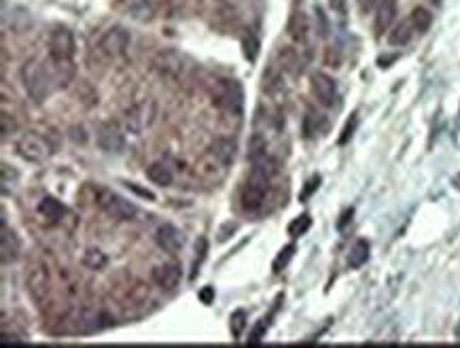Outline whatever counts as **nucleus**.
<instances>
[{
  "label": "nucleus",
  "mask_w": 460,
  "mask_h": 348,
  "mask_svg": "<svg viewBox=\"0 0 460 348\" xmlns=\"http://www.w3.org/2000/svg\"><path fill=\"white\" fill-rule=\"evenodd\" d=\"M20 77H22L26 94L36 104H43L47 100V96H49L51 83H53L51 75H49V68L38 60V57H30V60L24 62V66L20 71Z\"/></svg>",
  "instance_id": "f257e3e1"
},
{
  "label": "nucleus",
  "mask_w": 460,
  "mask_h": 348,
  "mask_svg": "<svg viewBox=\"0 0 460 348\" xmlns=\"http://www.w3.org/2000/svg\"><path fill=\"white\" fill-rule=\"evenodd\" d=\"M155 115H157L155 100H141L136 104H131L123 115V130L127 134L141 136L147 128L153 126Z\"/></svg>",
  "instance_id": "f03ea898"
},
{
  "label": "nucleus",
  "mask_w": 460,
  "mask_h": 348,
  "mask_svg": "<svg viewBox=\"0 0 460 348\" xmlns=\"http://www.w3.org/2000/svg\"><path fill=\"white\" fill-rule=\"evenodd\" d=\"M213 102L231 113V115H240L242 113V106H244V94H242V87L238 81L233 79H221L215 83L213 87Z\"/></svg>",
  "instance_id": "7ed1b4c3"
},
{
  "label": "nucleus",
  "mask_w": 460,
  "mask_h": 348,
  "mask_svg": "<svg viewBox=\"0 0 460 348\" xmlns=\"http://www.w3.org/2000/svg\"><path fill=\"white\" fill-rule=\"evenodd\" d=\"M153 68L155 73L164 79V81H170V83H178L185 79L187 75V62L185 57L172 49H164L159 51L155 57H153Z\"/></svg>",
  "instance_id": "20e7f679"
},
{
  "label": "nucleus",
  "mask_w": 460,
  "mask_h": 348,
  "mask_svg": "<svg viewBox=\"0 0 460 348\" xmlns=\"http://www.w3.org/2000/svg\"><path fill=\"white\" fill-rule=\"evenodd\" d=\"M96 204L115 221H131L138 215L136 204H131L129 200H125V198H121V196H117L108 189H98Z\"/></svg>",
  "instance_id": "39448f33"
},
{
  "label": "nucleus",
  "mask_w": 460,
  "mask_h": 348,
  "mask_svg": "<svg viewBox=\"0 0 460 348\" xmlns=\"http://www.w3.org/2000/svg\"><path fill=\"white\" fill-rule=\"evenodd\" d=\"M127 47H129V32L121 26H113L100 36L96 49L104 60H115V57L127 51Z\"/></svg>",
  "instance_id": "423d86ee"
},
{
  "label": "nucleus",
  "mask_w": 460,
  "mask_h": 348,
  "mask_svg": "<svg viewBox=\"0 0 460 348\" xmlns=\"http://www.w3.org/2000/svg\"><path fill=\"white\" fill-rule=\"evenodd\" d=\"M15 151H17V155H20L22 159H26V161H30V164H41V161H45V159L49 157L51 147H49V143H47L43 136L30 132V134H24V136L17 140Z\"/></svg>",
  "instance_id": "0eeeda50"
},
{
  "label": "nucleus",
  "mask_w": 460,
  "mask_h": 348,
  "mask_svg": "<svg viewBox=\"0 0 460 348\" xmlns=\"http://www.w3.org/2000/svg\"><path fill=\"white\" fill-rule=\"evenodd\" d=\"M310 85H312V94L316 96V100L322 106H333L338 100V85L333 81V77H329L324 73H314L310 77Z\"/></svg>",
  "instance_id": "6e6552de"
},
{
  "label": "nucleus",
  "mask_w": 460,
  "mask_h": 348,
  "mask_svg": "<svg viewBox=\"0 0 460 348\" xmlns=\"http://www.w3.org/2000/svg\"><path fill=\"white\" fill-rule=\"evenodd\" d=\"M96 138H98L100 149L106 151V153H119V151H123V147H125L123 130H121L117 124H113V122L102 124V126L98 128V132H96Z\"/></svg>",
  "instance_id": "1a4fd4ad"
},
{
  "label": "nucleus",
  "mask_w": 460,
  "mask_h": 348,
  "mask_svg": "<svg viewBox=\"0 0 460 348\" xmlns=\"http://www.w3.org/2000/svg\"><path fill=\"white\" fill-rule=\"evenodd\" d=\"M155 242L161 251L176 255L185 245V236H182V231L178 227H174L172 223H164L155 231Z\"/></svg>",
  "instance_id": "9d476101"
},
{
  "label": "nucleus",
  "mask_w": 460,
  "mask_h": 348,
  "mask_svg": "<svg viewBox=\"0 0 460 348\" xmlns=\"http://www.w3.org/2000/svg\"><path fill=\"white\" fill-rule=\"evenodd\" d=\"M227 168H229V166H225L219 157H215V155L208 151L206 155L200 157V161H197L195 172L200 174L204 181H208V183H219V181L225 179Z\"/></svg>",
  "instance_id": "9b49d317"
},
{
  "label": "nucleus",
  "mask_w": 460,
  "mask_h": 348,
  "mask_svg": "<svg viewBox=\"0 0 460 348\" xmlns=\"http://www.w3.org/2000/svg\"><path fill=\"white\" fill-rule=\"evenodd\" d=\"M28 291H30L32 300L38 302V304H43L49 298V293H51V278H49L47 268L38 266V268H34L30 272V276H28Z\"/></svg>",
  "instance_id": "f8f14e48"
},
{
  "label": "nucleus",
  "mask_w": 460,
  "mask_h": 348,
  "mask_svg": "<svg viewBox=\"0 0 460 348\" xmlns=\"http://www.w3.org/2000/svg\"><path fill=\"white\" fill-rule=\"evenodd\" d=\"M153 282L161 289V291H174L182 278V270L178 263H161L151 274Z\"/></svg>",
  "instance_id": "ddd939ff"
},
{
  "label": "nucleus",
  "mask_w": 460,
  "mask_h": 348,
  "mask_svg": "<svg viewBox=\"0 0 460 348\" xmlns=\"http://www.w3.org/2000/svg\"><path fill=\"white\" fill-rule=\"evenodd\" d=\"M20 255V240L15 236V231L7 227V223L3 221V225H0V259H3V263H11L15 261Z\"/></svg>",
  "instance_id": "4468645a"
},
{
  "label": "nucleus",
  "mask_w": 460,
  "mask_h": 348,
  "mask_svg": "<svg viewBox=\"0 0 460 348\" xmlns=\"http://www.w3.org/2000/svg\"><path fill=\"white\" fill-rule=\"evenodd\" d=\"M394 17H397V0H380L375 7V20H373V28L378 34H384L390 30Z\"/></svg>",
  "instance_id": "2eb2a0df"
},
{
  "label": "nucleus",
  "mask_w": 460,
  "mask_h": 348,
  "mask_svg": "<svg viewBox=\"0 0 460 348\" xmlns=\"http://www.w3.org/2000/svg\"><path fill=\"white\" fill-rule=\"evenodd\" d=\"M270 189H266V187H259V185H254V183H246V187L242 189V194H240V202H242V208L246 210V212H257L261 206H263V202H266V194H268Z\"/></svg>",
  "instance_id": "dca6fc26"
},
{
  "label": "nucleus",
  "mask_w": 460,
  "mask_h": 348,
  "mask_svg": "<svg viewBox=\"0 0 460 348\" xmlns=\"http://www.w3.org/2000/svg\"><path fill=\"white\" fill-rule=\"evenodd\" d=\"M289 36L299 43V45H306L308 38H310V20L303 11H293V15L289 17Z\"/></svg>",
  "instance_id": "f3484780"
},
{
  "label": "nucleus",
  "mask_w": 460,
  "mask_h": 348,
  "mask_svg": "<svg viewBox=\"0 0 460 348\" xmlns=\"http://www.w3.org/2000/svg\"><path fill=\"white\" fill-rule=\"evenodd\" d=\"M73 323H75L73 331L92 333V331L102 327V314L98 310H92V308H81L79 312H75V321Z\"/></svg>",
  "instance_id": "a211bd4d"
},
{
  "label": "nucleus",
  "mask_w": 460,
  "mask_h": 348,
  "mask_svg": "<svg viewBox=\"0 0 460 348\" xmlns=\"http://www.w3.org/2000/svg\"><path fill=\"white\" fill-rule=\"evenodd\" d=\"M127 15L131 20H136L141 24L153 22L157 15V9L153 5V0H127Z\"/></svg>",
  "instance_id": "6ab92c4d"
},
{
  "label": "nucleus",
  "mask_w": 460,
  "mask_h": 348,
  "mask_svg": "<svg viewBox=\"0 0 460 348\" xmlns=\"http://www.w3.org/2000/svg\"><path fill=\"white\" fill-rule=\"evenodd\" d=\"M414 34H416V30H414V26H412V22L408 17V20L399 22L397 26H392L388 30V43L392 47H405V45H410Z\"/></svg>",
  "instance_id": "aec40b11"
},
{
  "label": "nucleus",
  "mask_w": 460,
  "mask_h": 348,
  "mask_svg": "<svg viewBox=\"0 0 460 348\" xmlns=\"http://www.w3.org/2000/svg\"><path fill=\"white\" fill-rule=\"evenodd\" d=\"M263 89L272 98H278L280 94H285V71L280 66H270L268 73L263 75Z\"/></svg>",
  "instance_id": "412c9836"
},
{
  "label": "nucleus",
  "mask_w": 460,
  "mask_h": 348,
  "mask_svg": "<svg viewBox=\"0 0 460 348\" xmlns=\"http://www.w3.org/2000/svg\"><path fill=\"white\" fill-rule=\"evenodd\" d=\"M278 66L289 75L301 73V57L293 47H280L278 49Z\"/></svg>",
  "instance_id": "4be33fe9"
},
{
  "label": "nucleus",
  "mask_w": 460,
  "mask_h": 348,
  "mask_svg": "<svg viewBox=\"0 0 460 348\" xmlns=\"http://www.w3.org/2000/svg\"><path fill=\"white\" fill-rule=\"evenodd\" d=\"M208 151H210L215 157H219L225 166H231L233 159H236L238 145H236L233 140H229V138H217V140L208 147Z\"/></svg>",
  "instance_id": "5701e85b"
},
{
  "label": "nucleus",
  "mask_w": 460,
  "mask_h": 348,
  "mask_svg": "<svg viewBox=\"0 0 460 348\" xmlns=\"http://www.w3.org/2000/svg\"><path fill=\"white\" fill-rule=\"evenodd\" d=\"M147 179L153 183V185H159V187H170L174 177H172V170L164 164V161H155L147 168Z\"/></svg>",
  "instance_id": "b1692460"
},
{
  "label": "nucleus",
  "mask_w": 460,
  "mask_h": 348,
  "mask_svg": "<svg viewBox=\"0 0 460 348\" xmlns=\"http://www.w3.org/2000/svg\"><path fill=\"white\" fill-rule=\"evenodd\" d=\"M38 212L49 221V223H59L62 221V217L66 215V208H64V204L62 202H57L55 198H43L41 202H38Z\"/></svg>",
  "instance_id": "393cba45"
},
{
  "label": "nucleus",
  "mask_w": 460,
  "mask_h": 348,
  "mask_svg": "<svg viewBox=\"0 0 460 348\" xmlns=\"http://www.w3.org/2000/svg\"><path fill=\"white\" fill-rule=\"evenodd\" d=\"M367 259H369V242L361 238V240H357V242L352 245V249H350L348 266L357 270V268H361V266H365Z\"/></svg>",
  "instance_id": "a878e982"
},
{
  "label": "nucleus",
  "mask_w": 460,
  "mask_h": 348,
  "mask_svg": "<svg viewBox=\"0 0 460 348\" xmlns=\"http://www.w3.org/2000/svg\"><path fill=\"white\" fill-rule=\"evenodd\" d=\"M410 22H412L416 34H424V32L433 26V15H431L429 9H424V7H416V9L410 13Z\"/></svg>",
  "instance_id": "bb28decb"
},
{
  "label": "nucleus",
  "mask_w": 460,
  "mask_h": 348,
  "mask_svg": "<svg viewBox=\"0 0 460 348\" xmlns=\"http://www.w3.org/2000/svg\"><path fill=\"white\" fill-rule=\"evenodd\" d=\"M83 266L87 268V270H94V272H98V270H104L106 268V263H108V257H106V253H102L100 249H87L85 253H83Z\"/></svg>",
  "instance_id": "cd10ccee"
},
{
  "label": "nucleus",
  "mask_w": 460,
  "mask_h": 348,
  "mask_svg": "<svg viewBox=\"0 0 460 348\" xmlns=\"http://www.w3.org/2000/svg\"><path fill=\"white\" fill-rule=\"evenodd\" d=\"M270 151H268V140H266V136L263 134H252V138H250V143H248V159L252 161V159H259V157H263V155H268Z\"/></svg>",
  "instance_id": "c85d7f7f"
},
{
  "label": "nucleus",
  "mask_w": 460,
  "mask_h": 348,
  "mask_svg": "<svg viewBox=\"0 0 460 348\" xmlns=\"http://www.w3.org/2000/svg\"><path fill=\"white\" fill-rule=\"evenodd\" d=\"M320 126H322V115H318L314 110H308L306 117H303V134L314 136V134L320 132Z\"/></svg>",
  "instance_id": "c756f323"
},
{
  "label": "nucleus",
  "mask_w": 460,
  "mask_h": 348,
  "mask_svg": "<svg viewBox=\"0 0 460 348\" xmlns=\"http://www.w3.org/2000/svg\"><path fill=\"white\" fill-rule=\"evenodd\" d=\"M312 227V219H310V215H301V217H297V219H293L291 223H289V236H293V238H299V236H303L306 231Z\"/></svg>",
  "instance_id": "7c9ffc66"
},
{
  "label": "nucleus",
  "mask_w": 460,
  "mask_h": 348,
  "mask_svg": "<svg viewBox=\"0 0 460 348\" xmlns=\"http://www.w3.org/2000/svg\"><path fill=\"white\" fill-rule=\"evenodd\" d=\"M246 319H248V317H246L244 310H236V312L229 317V329H231V335H233V338H240V335L244 333V329H246V325H248Z\"/></svg>",
  "instance_id": "2f4dec72"
},
{
  "label": "nucleus",
  "mask_w": 460,
  "mask_h": 348,
  "mask_svg": "<svg viewBox=\"0 0 460 348\" xmlns=\"http://www.w3.org/2000/svg\"><path fill=\"white\" fill-rule=\"evenodd\" d=\"M0 130H3V136L15 134V130H17V124L13 119V115H9L7 110L0 113Z\"/></svg>",
  "instance_id": "473e14b6"
},
{
  "label": "nucleus",
  "mask_w": 460,
  "mask_h": 348,
  "mask_svg": "<svg viewBox=\"0 0 460 348\" xmlns=\"http://www.w3.org/2000/svg\"><path fill=\"white\" fill-rule=\"evenodd\" d=\"M293 255H295V247H293V245L285 247V249L280 251V255L276 257V261H274V272H280L282 268H287V263L293 259Z\"/></svg>",
  "instance_id": "72a5a7b5"
},
{
  "label": "nucleus",
  "mask_w": 460,
  "mask_h": 348,
  "mask_svg": "<svg viewBox=\"0 0 460 348\" xmlns=\"http://www.w3.org/2000/svg\"><path fill=\"white\" fill-rule=\"evenodd\" d=\"M195 253H197V257H195V261H193V276H195L197 268H200V263L206 259V253H208V242H206V238H200V240H197V245H195Z\"/></svg>",
  "instance_id": "f704fd0d"
},
{
  "label": "nucleus",
  "mask_w": 460,
  "mask_h": 348,
  "mask_svg": "<svg viewBox=\"0 0 460 348\" xmlns=\"http://www.w3.org/2000/svg\"><path fill=\"white\" fill-rule=\"evenodd\" d=\"M244 55L248 57L250 62H254L257 55H259V41H257L252 34H248V36L244 38Z\"/></svg>",
  "instance_id": "c9c22d12"
},
{
  "label": "nucleus",
  "mask_w": 460,
  "mask_h": 348,
  "mask_svg": "<svg viewBox=\"0 0 460 348\" xmlns=\"http://www.w3.org/2000/svg\"><path fill=\"white\" fill-rule=\"evenodd\" d=\"M354 128H357V115H352L350 122L346 124V128H344V132H342V136H340V145H346V143L350 140V136H352Z\"/></svg>",
  "instance_id": "e433bc0d"
},
{
  "label": "nucleus",
  "mask_w": 460,
  "mask_h": 348,
  "mask_svg": "<svg viewBox=\"0 0 460 348\" xmlns=\"http://www.w3.org/2000/svg\"><path fill=\"white\" fill-rule=\"evenodd\" d=\"M125 187H127L129 191L138 194V196H141V198H145V200H151V202H155V194H153V191H149V189H143V187H138L136 183H125Z\"/></svg>",
  "instance_id": "4c0bfd02"
},
{
  "label": "nucleus",
  "mask_w": 460,
  "mask_h": 348,
  "mask_svg": "<svg viewBox=\"0 0 460 348\" xmlns=\"http://www.w3.org/2000/svg\"><path fill=\"white\" fill-rule=\"evenodd\" d=\"M266 329H268V321L261 319V323H257V327L250 333V342H259L263 338V333H266Z\"/></svg>",
  "instance_id": "58836bf2"
},
{
  "label": "nucleus",
  "mask_w": 460,
  "mask_h": 348,
  "mask_svg": "<svg viewBox=\"0 0 460 348\" xmlns=\"http://www.w3.org/2000/svg\"><path fill=\"white\" fill-rule=\"evenodd\" d=\"M200 300H202V304H213L215 302V289L213 287H204L202 291H200Z\"/></svg>",
  "instance_id": "ea45409f"
},
{
  "label": "nucleus",
  "mask_w": 460,
  "mask_h": 348,
  "mask_svg": "<svg viewBox=\"0 0 460 348\" xmlns=\"http://www.w3.org/2000/svg\"><path fill=\"white\" fill-rule=\"evenodd\" d=\"M318 183H320V179H318V177H316V179H312V181L308 183V189H306V191L301 194V200H306V198H308V196H310V194H312V191H314V189L318 187Z\"/></svg>",
  "instance_id": "a19ab883"
},
{
  "label": "nucleus",
  "mask_w": 460,
  "mask_h": 348,
  "mask_svg": "<svg viewBox=\"0 0 460 348\" xmlns=\"http://www.w3.org/2000/svg\"><path fill=\"white\" fill-rule=\"evenodd\" d=\"M433 3H439V0H433Z\"/></svg>",
  "instance_id": "79ce46f5"
}]
</instances>
